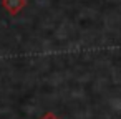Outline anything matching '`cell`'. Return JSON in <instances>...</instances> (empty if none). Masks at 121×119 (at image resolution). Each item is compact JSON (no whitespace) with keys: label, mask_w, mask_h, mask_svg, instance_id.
Here are the masks:
<instances>
[{"label":"cell","mask_w":121,"mask_h":119,"mask_svg":"<svg viewBox=\"0 0 121 119\" xmlns=\"http://www.w3.org/2000/svg\"><path fill=\"white\" fill-rule=\"evenodd\" d=\"M40 119H60V117H58V116H55L53 112H45Z\"/></svg>","instance_id":"cell-2"},{"label":"cell","mask_w":121,"mask_h":119,"mask_svg":"<svg viewBox=\"0 0 121 119\" xmlns=\"http://www.w3.org/2000/svg\"><path fill=\"white\" fill-rule=\"evenodd\" d=\"M25 5H27V0H2V7L10 15H17Z\"/></svg>","instance_id":"cell-1"}]
</instances>
